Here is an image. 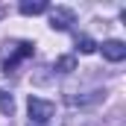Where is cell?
Here are the masks:
<instances>
[{"label": "cell", "mask_w": 126, "mask_h": 126, "mask_svg": "<svg viewBox=\"0 0 126 126\" xmlns=\"http://www.w3.org/2000/svg\"><path fill=\"white\" fill-rule=\"evenodd\" d=\"M70 24H73V12L70 9H64V6H59V9H53L50 12V27L53 30H70Z\"/></svg>", "instance_id": "3"}, {"label": "cell", "mask_w": 126, "mask_h": 126, "mask_svg": "<svg viewBox=\"0 0 126 126\" xmlns=\"http://www.w3.org/2000/svg\"><path fill=\"white\" fill-rule=\"evenodd\" d=\"M103 56H106L109 62H123V59H126V44L117 41V38L103 41Z\"/></svg>", "instance_id": "4"}, {"label": "cell", "mask_w": 126, "mask_h": 126, "mask_svg": "<svg viewBox=\"0 0 126 126\" xmlns=\"http://www.w3.org/2000/svg\"><path fill=\"white\" fill-rule=\"evenodd\" d=\"M3 47H9V53L0 50L3 73H15V67L24 62V59H30V56H32V44H30V41H15V44H3Z\"/></svg>", "instance_id": "1"}, {"label": "cell", "mask_w": 126, "mask_h": 126, "mask_svg": "<svg viewBox=\"0 0 126 126\" xmlns=\"http://www.w3.org/2000/svg\"><path fill=\"white\" fill-rule=\"evenodd\" d=\"M67 126H85V123H79L76 117H70V120H67Z\"/></svg>", "instance_id": "9"}, {"label": "cell", "mask_w": 126, "mask_h": 126, "mask_svg": "<svg viewBox=\"0 0 126 126\" xmlns=\"http://www.w3.org/2000/svg\"><path fill=\"white\" fill-rule=\"evenodd\" d=\"M76 50H79V53H85V56H88V53H94V50H97L94 38H88V35H82V38H76Z\"/></svg>", "instance_id": "7"}, {"label": "cell", "mask_w": 126, "mask_h": 126, "mask_svg": "<svg viewBox=\"0 0 126 126\" xmlns=\"http://www.w3.org/2000/svg\"><path fill=\"white\" fill-rule=\"evenodd\" d=\"M27 109H30V126H50V117L56 111V106L41 97H30Z\"/></svg>", "instance_id": "2"}, {"label": "cell", "mask_w": 126, "mask_h": 126, "mask_svg": "<svg viewBox=\"0 0 126 126\" xmlns=\"http://www.w3.org/2000/svg\"><path fill=\"white\" fill-rule=\"evenodd\" d=\"M0 111L3 114H12L15 111V100H12V94H6V91H0Z\"/></svg>", "instance_id": "8"}, {"label": "cell", "mask_w": 126, "mask_h": 126, "mask_svg": "<svg viewBox=\"0 0 126 126\" xmlns=\"http://www.w3.org/2000/svg\"><path fill=\"white\" fill-rule=\"evenodd\" d=\"M56 70H59V73H70V70H76V59H73V56H62V59H56Z\"/></svg>", "instance_id": "6"}, {"label": "cell", "mask_w": 126, "mask_h": 126, "mask_svg": "<svg viewBox=\"0 0 126 126\" xmlns=\"http://www.w3.org/2000/svg\"><path fill=\"white\" fill-rule=\"evenodd\" d=\"M47 9H50L47 0H24V3H21V15H41V12H47Z\"/></svg>", "instance_id": "5"}]
</instances>
